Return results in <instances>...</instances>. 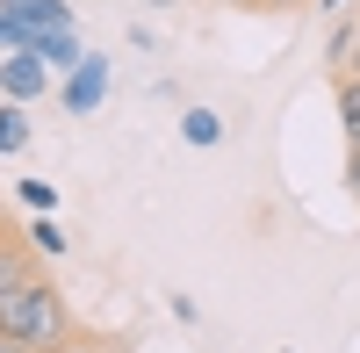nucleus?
Segmentation results:
<instances>
[{"instance_id": "nucleus-5", "label": "nucleus", "mask_w": 360, "mask_h": 353, "mask_svg": "<svg viewBox=\"0 0 360 353\" xmlns=\"http://www.w3.org/2000/svg\"><path fill=\"white\" fill-rule=\"evenodd\" d=\"M339 130H346V144H360V79L353 72H339Z\"/></svg>"}, {"instance_id": "nucleus-2", "label": "nucleus", "mask_w": 360, "mask_h": 353, "mask_svg": "<svg viewBox=\"0 0 360 353\" xmlns=\"http://www.w3.org/2000/svg\"><path fill=\"white\" fill-rule=\"evenodd\" d=\"M101 86H108V58L86 51L79 65H72V79H65V108H72V115H86V108L101 101Z\"/></svg>"}, {"instance_id": "nucleus-10", "label": "nucleus", "mask_w": 360, "mask_h": 353, "mask_svg": "<svg viewBox=\"0 0 360 353\" xmlns=\"http://www.w3.org/2000/svg\"><path fill=\"white\" fill-rule=\"evenodd\" d=\"M346 188H353V202H360V144H346Z\"/></svg>"}, {"instance_id": "nucleus-16", "label": "nucleus", "mask_w": 360, "mask_h": 353, "mask_svg": "<svg viewBox=\"0 0 360 353\" xmlns=\"http://www.w3.org/2000/svg\"><path fill=\"white\" fill-rule=\"evenodd\" d=\"M231 8H252V0H231Z\"/></svg>"}, {"instance_id": "nucleus-15", "label": "nucleus", "mask_w": 360, "mask_h": 353, "mask_svg": "<svg viewBox=\"0 0 360 353\" xmlns=\"http://www.w3.org/2000/svg\"><path fill=\"white\" fill-rule=\"evenodd\" d=\"M317 8H324V15H346V0H317Z\"/></svg>"}, {"instance_id": "nucleus-14", "label": "nucleus", "mask_w": 360, "mask_h": 353, "mask_svg": "<svg viewBox=\"0 0 360 353\" xmlns=\"http://www.w3.org/2000/svg\"><path fill=\"white\" fill-rule=\"evenodd\" d=\"M0 353H37V346H22V339H0Z\"/></svg>"}, {"instance_id": "nucleus-12", "label": "nucleus", "mask_w": 360, "mask_h": 353, "mask_svg": "<svg viewBox=\"0 0 360 353\" xmlns=\"http://www.w3.org/2000/svg\"><path fill=\"white\" fill-rule=\"evenodd\" d=\"M51 353H101L94 339H65V346H51Z\"/></svg>"}, {"instance_id": "nucleus-8", "label": "nucleus", "mask_w": 360, "mask_h": 353, "mask_svg": "<svg viewBox=\"0 0 360 353\" xmlns=\"http://www.w3.org/2000/svg\"><path fill=\"white\" fill-rule=\"evenodd\" d=\"M29 245H37V252H65V224L37 217V224H29Z\"/></svg>"}, {"instance_id": "nucleus-4", "label": "nucleus", "mask_w": 360, "mask_h": 353, "mask_svg": "<svg viewBox=\"0 0 360 353\" xmlns=\"http://www.w3.org/2000/svg\"><path fill=\"white\" fill-rule=\"evenodd\" d=\"M22 281H37V259L22 252V238H8V231H0V296H8V288H22Z\"/></svg>"}, {"instance_id": "nucleus-3", "label": "nucleus", "mask_w": 360, "mask_h": 353, "mask_svg": "<svg viewBox=\"0 0 360 353\" xmlns=\"http://www.w3.org/2000/svg\"><path fill=\"white\" fill-rule=\"evenodd\" d=\"M0 94H8V101H37V94H44V65H37L29 51L0 58Z\"/></svg>"}, {"instance_id": "nucleus-6", "label": "nucleus", "mask_w": 360, "mask_h": 353, "mask_svg": "<svg viewBox=\"0 0 360 353\" xmlns=\"http://www.w3.org/2000/svg\"><path fill=\"white\" fill-rule=\"evenodd\" d=\"M180 130H188V144H202V152H209V144L224 137V123H217V108H188V115H180Z\"/></svg>"}, {"instance_id": "nucleus-13", "label": "nucleus", "mask_w": 360, "mask_h": 353, "mask_svg": "<svg viewBox=\"0 0 360 353\" xmlns=\"http://www.w3.org/2000/svg\"><path fill=\"white\" fill-rule=\"evenodd\" d=\"M252 8H259V15H281V8H295V0H252Z\"/></svg>"}, {"instance_id": "nucleus-11", "label": "nucleus", "mask_w": 360, "mask_h": 353, "mask_svg": "<svg viewBox=\"0 0 360 353\" xmlns=\"http://www.w3.org/2000/svg\"><path fill=\"white\" fill-rule=\"evenodd\" d=\"M339 72H353V79H360V29H353V44H346V58H339Z\"/></svg>"}, {"instance_id": "nucleus-7", "label": "nucleus", "mask_w": 360, "mask_h": 353, "mask_svg": "<svg viewBox=\"0 0 360 353\" xmlns=\"http://www.w3.org/2000/svg\"><path fill=\"white\" fill-rule=\"evenodd\" d=\"M29 144V115L22 108H0V152H22Z\"/></svg>"}, {"instance_id": "nucleus-9", "label": "nucleus", "mask_w": 360, "mask_h": 353, "mask_svg": "<svg viewBox=\"0 0 360 353\" xmlns=\"http://www.w3.org/2000/svg\"><path fill=\"white\" fill-rule=\"evenodd\" d=\"M22 202H29V210H51V202H58V188H44V181H22Z\"/></svg>"}, {"instance_id": "nucleus-1", "label": "nucleus", "mask_w": 360, "mask_h": 353, "mask_svg": "<svg viewBox=\"0 0 360 353\" xmlns=\"http://www.w3.org/2000/svg\"><path fill=\"white\" fill-rule=\"evenodd\" d=\"M0 339H22V346L51 353V346H65V339H79V332H72L65 296H58V288L37 274V281H22V288H8V296H0Z\"/></svg>"}, {"instance_id": "nucleus-17", "label": "nucleus", "mask_w": 360, "mask_h": 353, "mask_svg": "<svg viewBox=\"0 0 360 353\" xmlns=\"http://www.w3.org/2000/svg\"><path fill=\"white\" fill-rule=\"evenodd\" d=\"M159 8H180V0H159Z\"/></svg>"}]
</instances>
